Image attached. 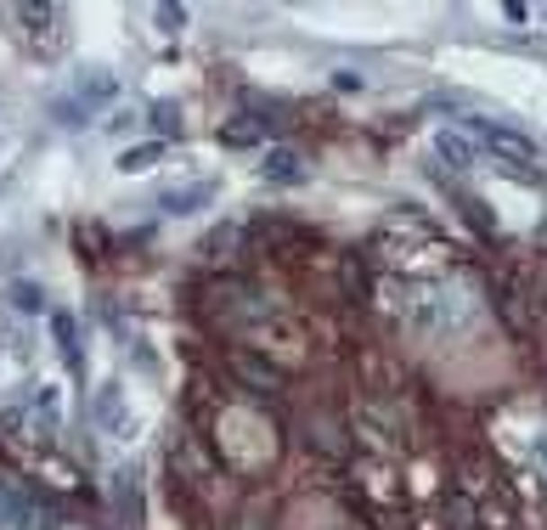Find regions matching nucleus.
Listing matches in <instances>:
<instances>
[{"label":"nucleus","mask_w":547,"mask_h":530,"mask_svg":"<svg viewBox=\"0 0 547 530\" xmlns=\"http://www.w3.org/2000/svg\"><path fill=\"white\" fill-rule=\"evenodd\" d=\"M113 96H119V79H113L108 68H91V74L74 79V91L62 96V102H51V119H57V124H85L96 108H108Z\"/></svg>","instance_id":"obj_1"},{"label":"nucleus","mask_w":547,"mask_h":530,"mask_svg":"<svg viewBox=\"0 0 547 530\" xmlns=\"http://www.w3.org/2000/svg\"><path fill=\"white\" fill-rule=\"evenodd\" d=\"M469 130L480 136V147H491V153L502 158V164H519V169H531V164H542V147L525 136V130H514V124H497V119H462Z\"/></svg>","instance_id":"obj_2"},{"label":"nucleus","mask_w":547,"mask_h":530,"mask_svg":"<svg viewBox=\"0 0 547 530\" xmlns=\"http://www.w3.org/2000/svg\"><path fill=\"white\" fill-rule=\"evenodd\" d=\"M215 193H220L215 181H193V186H170V193L158 198V209H164V215H198L203 203H215Z\"/></svg>","instance_id":"obj_3"},{"label":"nucleus","mask_w":547,"mask_h":530,"mask_svg":"<svg viewBox=\"0 0 547 530\" xmlns=\"http://www.w3.org/2000/svg\"><path fill=\"white\" fill-rule=\"evenodd\" d=\"M265 181H282V186L305 181V164H300V153H288V147H271V153H265Z\"/></svg>","instance_id":"obj_4"},{"label":"nucleus","mask_w":547,"mask_h":530,"mask_svg":"<svg viewBox=\"0 0 547 530\" xmlns=\"http://www.w3.org/2000/svg\"><path fill=\"white\" fill-rule=\"evenodd\" d=\"M435 153H440V158H446L452 169H474V147H469V141H462L457 130H440V136H435Z\"/></svg>","instance_id":"obj_5"},{"label":"nucleus","mask_w":547,"mask_h":530,"mask_svg":"<svg viewBox=\"0 0 547 530\" xmlns=\"http://www.w3.org/2000/svg\"><path fill=\"white\" fill-rule=\"evenodd\" d=\"M158 158H164V147L141 141V147H124V153H119V169H124V175H141V169H153Z\"/></svg>","instance_id":"obj_6"},{"label":"nucleus","mask_w":547,"mask_h":530,"mask_svg":"<svg viewBox=\"0 0 547 530\" xmlns=\"http://www.w3.org/2000/svg\"><path fill=\"white\" fill-rule=\"evenodd\" d=\"M51 333H57V345H62V362L79 367V338H74V316L68 310H51Z\"/></svg>","instance_id":"obj_7"},{"label":"nucleus","mask_w":547,"mask_h":530,"mask_svg":"<svg viewBox=\"0 0 547 530\" xmlns=\"http://www.w3.org/2000/svg\"><path fill=\"white\" fill-rule=\"evenodd\" d=\"M12 305L34 316V310H46V293H40L34 283H12Z\"/></svg>","instance_id":"obj_8"},{"label":"nucleus","mask_w":547,"mask_h":530,"mask_svg":"<svg viewBox=\"0 0 547 530\" xmlns=\"http://www.w3.org/2000/svg\"><path fill=\"white\" fill-rule=\"evenodd\" d=\"M153 124L164 136H181V108H175V102H153Z\"/></svg>","instance_id":"obj_9"},{"label":"nucleus","mask_w":547,"mask_h":530,"mask_svg":"<svg viewBox=\"0 0 547 530\" xmlns=\"http://www.w3.org/2000/svg\"><path fill=\"white\" fill-rule=\"evenodd\" d=\"M260 130H265V119H260V124H226L220 141H226V147H248V141H260Z\"/></svg>","instance_id":"obj_10"},{"label":"nucleus","mask_w":547,"mask_h":530,"mask_svg":"<svg viewBox=\"0 0 547 530\" xmlns=\"http://www.w3.org/2000/svg\"><path fill=\"white\" fill-rule=\"evenodd\" d=\"M158 23H164V29H170V34H175V29L186 23V6H158Z\"/></svg>","instance_id":"obj_11"},{"label":"nucleus","mask_w":547,"mask_h":530,"mask_svg":"<svg viewBox=\"0 0 547 530\" xmlns=\"http://www.w3.org/2000/svg\"><path fill=\"white\" fill-rule=\"evenodd\" d=\"M333 91H362V74H350V68H339V74H333Z\"/></svg>","instance_id":"obj_12"},{"label":"nucleus","mask_w":547,"mask_h":530,"mask_svg":"<svg viewBox=\"0 0 547 530\" xmlns=\"http://www.w3.org/2000/svg\"><path fill=\"white\" fill-rule=\"evenodd\" d=\"M531 446H536V457L547 463V435H536V440H531Z\"/></svg>","instance_id":"obj_13"}]
</instances>
